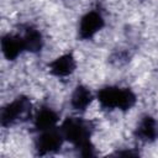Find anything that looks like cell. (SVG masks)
I'll return each mask as SVG.
<instances>
[{"label": "cell", "mask_w": 158, "mask_h": 158, "mask_svg": "<svg viewBox=\"0 0 158 158\" xmlns=\"http://www.w3.org/2000/svg\"><path fill=\"white\" fill-rule=\"evenodd\" d=\"M59 130L65 142L70 143L78 151L79 156H95V147L91 142L93 127L90 122L78 116H70L62 121V123L59 125Z\"/></svg>", "instance_id": "cell-1"}, {"label": "cell", "mask_w": 158, "mask_h": 158, "mask_svg": "<svg viewBox=\"0 0 158 158\" xmlns=\"http://www.w3.org/2000/svg\"><path fill=\"white\" fill-rule=\"evenodd\" d=\"M95 99L102 109L118 111H128L137 102V95L132 89L118 85H106L100 88Z\"/></svg>", "instance_id": "cell-2"}, {"label": "cell", "mask_w": 158, "mask_h": 158, "mask_svg": "<svg viewBox=\"0 0 158 158\" xmlns=\"http://www.w3.org/2000/svg\"><path fill=\"white\" fill-rule=\"evenodd\" d=\"M32 117V102L28 96L19 95L12 101L2 106L0 111V123L2 127H10Z\"/></svg>", "instance_id": "cell-3"}, {"label": "cell", "mask_w": 158, "mask_h": 158, "mask_svg": "<svg viewBox=\"0 0 158 158\" xmlns=\"http://www.w3.org/2000/svg\"><path fill=\"white\" fill-rule=\"evenodd\" d=\"M65 139L58 127L38 132L35 139V149L38 156L54 154L60 151Z\"/></svg>", "instance_id": "cell-4"}, {"label": "cell", "mask_w": 158, "mask_h": 158, "mask_svg": "<svg viewBox=\"0 0 158 158\" xmlns=\"http://www.w3.org/2000/svg\"><path fill=\"white\" fill-rule=\"evenodd\" d=\"M105 26V19L101 12L96 10H90L85 12L78 23V37L81 41H88L95 37Z\"/></svg>", "instance_id": "cell-5"}, {"label": "cell", "mask_w": 158, "mask_h": 158, "mask_svg": "<svg viewBox=\"0 0 158 158\" xmlns=\"http://www.w3.org/2000/svg\"><path fill=\"white\" fill-rule=\"evenodd\" d=\"M135 137L143 143H152L158 139V122L151 115H143L137 122L135 131Z\"/></svg>", "instance_id": "cell-6"}, {"label": "cell", "mask_w": 158, "mask_h": 158, "mask_svg": "<svg viewBox=\"0 0 158 158\" xmlns=\"http://www.w3.org/2000/svg\"><path fill=\"white\" fill-rule=\"evenodd\" d=\"M48 72L57 78L72 75L77 69V59L73 53H63L48 63Z\"/></svg>", "instance_id": "cell-7"}, {"label": "cell", "mask_w": 158, "mask_h": 158, "mask_svg": "<svg viewBox=\"0 0 158 158\" xmlns=\"http://www.w3.org/2000/svg\"><path fill=\"white\" fill-rule=\"evenodd\" d=\"M1 52L7 60H16L26 52L22 36L17 33H5L1 37Z\"/></svg>", "instance_id": "cell-8"}, {"label": "cell", "mask_w": 158, "mask_h": 158, "mask_svg": "<svg viewBox=\"0 0 158 158\" xmlns=\"http://www.w3.org/2000/svg\"><path fill=\"white\" fill-rule=\"evenodd\" d=\"M32 120H33L35 130L37 132H41V131L58 127L59 115L54 109L44 105L35 112V115L32 116Z\"/></svg>", "instance_id": "cell-9"}, {"label": "cell", "mask_w": 158, "mask_h": 158, "mask_svg": "<svg viewBox=\"0 0 158 158\" xmlns=\"http://www.w3.org/2000/svg\"><path fill=\"white\" fill-rule=\"evenodd\" d=\"M95 99L91 90L83 84H79L74 88L72 95H70V106L73 110L78 112H84Z\"/></svg>", "instance_id": "cell-10"}, {"label": "cell", "mask_w": 158, "mask_h": 158, "mask_svg": "<svg viewBox=\"0 0 158 158\" xmlns=\"http://www.w3.org/2000/svg\"><path fill=\"white\" fill-rule=\"evenodd\" d=\"M21 36H22V40L25 43L26 52L38 53L42 51L43 44H44V38H43L42 32L37 27H35L32 25L26 26V28L23 30Z\"/></svg>", "instance_id": "cell-11"}]
</instances>
